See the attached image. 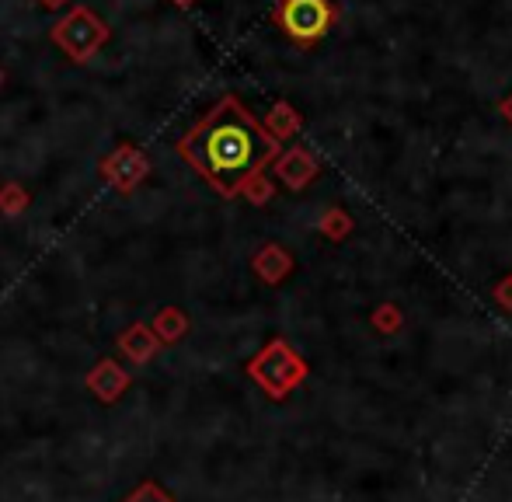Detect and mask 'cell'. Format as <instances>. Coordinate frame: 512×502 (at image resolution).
<instances>
[{
  "instance_id": "277c9868",
  "label": "cell",
  "mask_w": 512,
  "mask_h": 502,
  "mask_svg": "<svg viewBox=\"0 0 512 502\" xmlns=\"http://www.w3.org/2000/svg\"><path fill=\"white\" fill-rule=\"evenodd\" d=\"M286 178H290V182H304V178L310 175V161L304 154H293V157H286Z\"/></svg>"
},
{
  "instance_id": "3957f363",
  "label": "cell",
  "mask_w": 512,
  "mask_h": 502,
  "mask_svg": "<svg viewBox=\"0 0 512 502\" xmlns=\"http://www.w3.org/2000/svg\"><path fill=\"white\" fill-rule=\"evenodd\" d=\"M276 21L293 42L310 46L335 25V4L331 0H279Z\"/></svg>"
},
{
  "instance_id": "5b68a950",
  "label": "cell",
  "mask_w": 512,
  "mask_h": 502,
  "mask_svg": "<svg viewBox=\"0 0 512 502\" xmlns=\"http://www.w3.org/2000/svg\"><path fill=\"white\" fill-rule=\"evenodd\" d=\"M39 4H42V7H49V11H56V7H63L67 0H39Z\"/></svg>"
},
{
  "instance_id": "6da1fadb",
  "label": "cell",
  "mask_w": 512,
  "mask_h": 502,
  "mask_svg": "<svg viewBox=\"0 0 512 502\" xmlns=\"http://www.w3.org/2000/svg\"><path fill=\"white\" fill-rule=\"evenodd\" d=\"M276 150V136L258 126L234 95L216 102L213 112L182 140V154L189 157V164L223 196L241 192L276 157Z\"/></svg>"
},
{
  "instance_id": "7a4b0ae2",
  "label": "cell",
  "mask_w": 512,
  "mask_h": 502,
  "mask_svg": "<svg viewBox=\"0 0 512 502\" xmlns=\"http://www.w3.org/2000/svg\"><path fill=\"white\" fill-rule=\"evenodd\" d=\"M49 39H53L74 63H84L108 42V25L91 7H70L53 25Z\"/></svg>"
},
{
  "instance_id": "8992f818",
  "label": "cell",
  "mask_w": 512,
  "mask_h": 502,
  "mask_svg": "<svg viewBox=\"0 0 512 502\" xmlns=\"http://www.w3.org/2000/svg\"><path fill=\"white\" fill-rule=\"evenodd\" d=\"M502 112H506V119L512 123V98H506V102H502Z\"/></svg>"
},
{
  "instance_id": "52a82bcc",
  "label": "cell",
  "mask_w": 512,
  "mask_h": 502,
  "mask_svg": "<svg viewBox=\"0 0 512 502\" xmlns=\"http://www.w3.org/2000/svg\"><path fill=\"white\" fill-rule=\"evenodd\" d=\"M175 4H182V7H189V4H192V0H175Z\"/></svg>"
}]
</instances>
